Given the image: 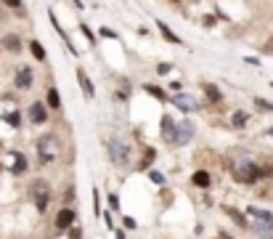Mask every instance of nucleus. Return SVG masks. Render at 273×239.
<instances>
[{"label": "nucleus", "instance_id": "22", "mask_svg": "<svg viewBox=\"0 0 273 239\" xmlns=\"http://www.w3.org/2000/svg\"><path fill=\"white\" fill-rule=\"evenodd\" d=\"M48 106H53V109H59V106H61V96H59L56 88L48 90Z\"/></svg>", "mask_w": 273, "mask_h": 239}, {"label": "nucleus", "instance_id": "14", "mask_svg": "<svg viewBox=\"0 0 273 239\" xmlns=\"http://www.w3.org/2000/svg\"><path fill=\"white\" fill-rule=\"evenodd\" d=\"M202 90H205V96H207L212 104H220V101H223V93L217 90V85H212V82H202Z\"/></svg>", "mask_w": 273, "mask_h": 239}, {"label": "nucleus", "instance_id": "11", "mask_svg": "<svg viewBox=\"0 0 273 239\" xmlns=\"http://www.w3.org/2000/svg\"><path fill=\"white\" fill-rule=\"evenodd\" d=\"M77 80H80V88H82L85 98H93V96H96V90H93V82H90V77L85 75V69H82V67H77Z\"/></svg>", "mask_w": 273, "mask_h": 239}, {"label": "nucleus", "instance_id": "3", "mask_svg": "<svg viewBox=\"0 0 273 239\" xmlns=\"http://www.w3.org/2000/svg\"><path fill=\"white\" fill-rule=\"evenodd\" d=\"M233 178H236L239 183H255L257 178H260V167H257L255 162H241L233 167Z\"/></svg>", "mask_w": 273, "mask_h": 239}, {"label": "nucleus", "instance_id": "39", "mask_svg": "<svg viewBox=\"0 0 273 239\" xmlns=\"http://www.w3.org/2000/svg\"><path fill=\"white\" fill-rule=\"evenodd\" d=\"M0 167H3V165H0Z\"/></svg>", "mask_w": 273, "mask_h": 239}, {"label": "nucleus", "instance_id": "36", "mask_svg": "<svg viewBox=\"0 0 273 239\" xmlns=\"http://www.w3.org/2000/svg\"><path fill=\"white\" fill-rule=\"evenodd\" d=\"M114 239H125V231H122V229H117V231H114Z\"/></svg>", "mask_w": 273, "mask_h": 239}, {"label": "nucleus", "instance_id": "26", "mask_svg": "<svg viewBox=\"0 0 273 239\" xmlns=\"http://www.w3.org/2000/svg\"><path fill=\"white\" fill-rule=\"evenodd\" d=\"M149 178L157 183V186H165V175H162L159 170H151V173H149Z\"/></svg>", "mask_w": 273, "mask_h": 239}, {"label": "nucleus", "instance_id": "31", "mask_svg": "<svg viewBox=\"0 0 273 239\" xmlns=\"http://www.w3.org/2000/svg\"><path fill=\"white\" fill-rule=\"evenodd\" d=\"M82 32H85V37H88V43H90V45H96V37H93V32H90L88 27H82Z\"/></svg>", "mask_w": 273, "mask_h": 239}, {"label": "nucleus", "instance_id": "10", "mask_svg": "<svg viewBox=\"0 0 273 239\" xmlns=\"http://www.w3.org/2000/svg\"><path fill=\"white\" fill-rule=\"evenodd\" d=\"M29 120H32L35 125H43V122L48 120V112H45V104L35 101L32 106H29Z\"/></svg>", "mask_w": 273, "mask_h": 239}, {"label": "nucleus", "instance_id": "32", "mask_svg": "<svg viewBox=\"0 0 273 239\" xmlns=\"http://www.w3.org/2000/svg\"><path fill=\"white\" fill-rule=\"evenodd\" d=\"M263 51H265V53H273V37H271V40L263 45Z\"/></svg>", "mask_w": 273, "mask_h": 239}, {"label": "nucleus", "instance_id": "29", "mask_svg": "<svg viewBox=\"0 0 273 239\" xmlns=\"http://www.w3.org/2000/svg\"><path fill=\"white\" fill-rule=\"evenodd\" d=\"M109 205H112V210L120 213V197H117V194H109Z\"/></svg>", "mask_w": 273, "mask_h": 239}, {"label": "nucleus", "instance_id": "28", "mask_svg": "<svg viewBox=\"0 0 273 239\" xmlns=\"http://www.w3.org/2000/svg\"><path fill=\"white\" fill-rule=\"evenodd\" d=\"M69 239H82V229L80 226H72V229H69Z\"/></svg>", "mask_w": 273, "mask_h": 239}, {"label": "nucleus", "instance_id": "33", "mask_svg": "<svg viewBox=\"0 0 273 239\" xmlns=\"http://www.w3.org/2000/svg\"><path fill=\"white\" fill-rule=\"evenodd\" d=\"M122 223H125V229H136V221H133V218H125Z\"/></svg>", "mask_w": 273, "mask_h": 239}, {"label": "nucleus", "instance_id": "35", "mask_svg": "<svg viewBox=\"0 0 273 239\" xmlns=\"http://www.w3.org/2000/svg\"><path fill=\"white\" fill-rule=\"evenodd\" d=\"M101 35H104V37H117V35L112 32V29H106V27H104V29H101Z\"/></svg>", "mask_w": 273, "mask_h": 239}, {"label": "nucleus", "instance_id": "30", "mask_svg": "<svg viewBox=\"0 0 273 239\" xmlns=\"http://www.w3.org/2000/svg\"><path fill=\"white\" fill-rule=\"evenodd\" d=\"M170 69H173V67H170V64H157V75H167Z\"/></svg>", "mask_w": 273, "mask_h": 239}, {"label": "nucleus", "instance_id": "7", "mask_svg": "<svg viewBox=\"0 0 273 239\" xmlns=\"http://www.w3.org/2000/svg\"><path fill=\"white\" fill-rule=\"evenodd\" d=\"M74 221H77V210H72V207H64V210L56 213V229H59V231L72 229Z\"/></svg>", "mask_w": 273, "mask_h": 239}, {"label": "nucleus", "instance_id": "5", "mask_svg": "<svg viewBox=\"0 0 273 239\" xmlns=\"http://www.w3.org/2000/svg\"><path fill=\"white\" fill-rule=\"evenodd\" d=\"M109 154H112V162L114 165H125V162H128V157H130V149L122 141H117V138H114V141H109Z\"/></svg>", "mask_w": 273, "mask_h": 239}, {"label": "nucleus", "instance_id": "20", "mask_svg": "<svg viewBox=\"0 0 273 239\" xmlns=\"http://www.w3.org/2000/svg\"><path fill=\"white\" fill-rule=\"evenodd\" d=\"M3 45H5V48H8V51H13V53H16V51H21V40H19L16 35H8V37H3Z\"/></svg>", "mask_w": 273, "mask_h": 239}, {"label": "nucleus", "instance_id": "13", "mask_svg": "<svg viewBox=\"0 0 273 239\" xmlns=\"http://www.w3.org/2000/svg\"><path fill=\"white\" fill-rule=\"evenodd\" d=\"M173 104H175L181 112H194V109H197V101H194L191 96H186V93H178V96L173 98Z\"/></svg>", "mask_w": 273, "mask_h": 239}, {"label": "nucleus", "instance_id": "27", "mask_svg": "<svg viewBox=\"0 0 273 239\" xmlns=\"http://www.w3.org/2000/svg\"><path fill=\"white\" fill-rule=\"evenodd\" d=\"M255 104L260 106V109H268V112H273V104H271V101H265V98H255Z\"/></svg>", "mask_w": 273, "mask_h": 239}, {"label": "nucleus", "instance_id": "9", "mask_svg": "<svg viewBox=\"0 0 273 239\" xmlns=\"http://www.w3.org/2000/svg\"><path fill=\"white\" fill-rule=\"evenodd\" d=\"M159 133L165 138L167 144L175 141V120L170 117V114H162V122H159Z\"/></svg>", "mask_w": 273, "mask_h": 239}, {"label": "nucleus", "instance_id": "8", "mask_svg": "<svg viewBox=\"0 0 273 239\" xmlns=\"http://www.w3.org/2000/svg\"><path fill=\"white\" fill-rule=\"evenodd\" d=\"M32 82H35V77H32V69H29V67H21L16 72V77H13V85H16L19 90H29V88H32Z\"/></svg>", "mask_w": 273, "mask_h": 239}, {"label": "nucleus", "instance_id": "2", "mask_svg": "<svg viewBox=\"0 0 273 239\" xmlns=\"http://www.w3.org/2000/svg\"><path fill=\"white\" fill-rule=\"evenodd\" d=\"M56 136H43V138H37V154H40V162L43 165H51L53 159H56Z\"/></svg>", "mask_w": 273, "mask_h": 239}, {"label": "nucleus", "instance_id": "15", "mask_svg": "<svg viewBox=\"0 0 273 239\" xmlns=\"http://www.w3.org/2000/svg\"><path fill=\"white\" fill-rule=\"evenodd\" d=\"M247 122H249V114L244 112V109H236L231 114V125L236 128V130H241V128H247Z\"/></svg>", "mask_w": 273, "mask_h": 239}, {"label": "nucleus", "instance_id": "16", "mask_svg": "<svg viewBox=\"0 0 273 239\" xmlns=\"http://www.w3.org/2000/svg\"><path fill=\"white\" fill-rule=\"evenodd\" d=\"M157 27H159V32L165 35V40H167V43H175V45H178V43H183L181 37H178V35H175L173 29H170V27H167V24H165V21H162V19L157 21Z\"/></svg>", "mask_w": 273, "mask_h": 239}, {"label": "nucleus", "instance_id": "38", "mask_svg": "<svg viewBox=\"0 0 273 239\" xmlns=\"http://www.w3.org/2000/svg\"><path fill=\"white\" fill-rule=\"evenodd\" d=\"M265 136H273V128H268V133H265Z\"/></svg>", "mask_w": 273, "mask_h": 239}, {"label": "nucleus", "instance_id": "34", "mask_svg": "<svg viewBox=\"0 0 273 239\" xmlns=\"http://www.w3.org/2000/svg\"><path fill=\"white\" fill-rule=\"evenodd\" d=\"M244 61H247V64H252V67H260V61H257V59H255V56H247V59H244Z\"/></svg>", "mask_w": 273, "mask_h": 239}, {"label": "nucleus", "instance_id": "4", "mask_svg": "<svg viewBox=\"0 0 273 239\" xmlns=\"http://www.w3.org/2000/svg\"><path fill=\"white\" fill-rule=\"evenodd\" d=\"M194 133H197V125H194L191 120L175 122V141H173V146H186L194 138Z\"/></svg>", "mask_w": 273, "mask_h": 239}, {"label": "nucleus", "instance_id": "19", "mask_svg": "<svg viewBox=\"0 0 273 239\" xmlns=\"http://www.w3.org/2000/svg\"><path fill=\"white\" fill-rule=\"evenodd\" d=\"M29 51H32V56H35L37 61H45V59H48V53H45V48L40 45V40H29Z\"/></svg>", "mask_w": 273, "mask_h": 239}, {"label": "nucleus", "instance_id": "1", "mask_svg": "<svg viewBox=\"0 0 273 239\" xmlns=\"http://www.w3.org/2000/svg\"><path fill=\"white\" fill-rule=\"evenodd\" d=\"M29 194H32V199H35L37 213H45V210H48V202H51V186H48V181L37 178L32 186H29Z\"/></svg>", "mask_w": 273, "mask_h": 239}, {"label": "nucleus", "instance_id": "24", "mask_svg": "<svg viewBox=\"0 0 273 239\" xmlns=\"http://www.w3.org/2000/svg\"><path fill=\"white\" fill-rule=\"evenodd\" d=\"M154 157H157V152H154V149H146V157L141 159V165H138V167H141V170H146V167L154 162Z\"/></svg>", "mask_w": 273, "mask_h": 239}, {"label": "nucleus", "instance_id": "37", "mask_svg": "<svg viewBox=\"0 0 273 239\" xmlns=\"http://www.w3.org/2000/svg\"><path fill=\"white\" fill-rule=\"evenodd\" d=\"M220 239H233V237H228V234H225V231H223V234H220Z\"/></svg>", "mask_w": 273, "mask_h": 239}, {"label": "nucleus", "instance_id": "18", "mask_svg": "<svg viewBox=\"0 0 273 239\" xmlns=\"http://www.w3.org/2000/svg\"><path fill=\"white\" fill-rule=\"evenodd\" d=\"M191 181H194V186L207 189V186H209V173H207V170H197V173L191 175Z\"/></svg>", "mask_w": 273, "mask_h": 239}, {"label": "nucleus", "instance_id": "25", "mask_svg": "<svg viewBox=\"0 0 273 239\" xmlns=\"http://www.w3.org/2000/svg\"><path fill=\"white\" fill-rule=\"evenodd\" d=\"M93 215H101V194H98V189H93Z\"/></svg>", "mask_w": 273, "mask_h": 239}, {"label": "nucleus", "instance_id": "17", "mask_svg": "<svg viewBox=\"0 0 273 239\" xmlns=\"http://www.w3.org/2000/svg\"><path fill=\"white\" fill-rule=\"evenodd\" d=\"M225 215H228V218L236 223V226H241V229H247V215H241L236 207H225Z\"/></svg>", "mask_w": 273, "mask_h": 239}, {"label": "nucleus", "instance_id": "21", "mask_svg": "<svg viewBox=\"0 0 273 239\" xmlns=\"http://www.w3.org/2000/svg\"><path fill=\"white\" fill-rule=\"evenodd\" d=\"M143 90H146V93H151L154 98H159V101H167V93L162 88H157V85H143Z\"/></svg>", "mask_w": 273, "mask_h": 239}, {"label": "nucleus", "instance_id": "12", "mask_svg": "<svg viewBox=\"0 0 273 239\" xmlns=\"http://www.w3.org/2000/svg\"><path fill=\"white\" fill-rule=\"evenodd\" d=\"M11 157H13V165L8 167V170H11L13 175H24V173H27V157H24L21 152H13Z\"/></svg>", "mask_w": 273, "mask_h": 239}, {"label": "nucleus", "instance_id": "6", "mask_svg": "<svg viewBox=\"0 0 273 239\" xmlns=\"http://www.w3.org/2000/svg\"><path fill=\"white\" fill-rule=\"evenodd\" d=\"M247 215L257 221V226H273V213H271V210H263V207L249 205V207H247Z\"/></svg>", "mask_w": 273, "mask_h": 239}, {"label": "nucleus", "instance_id": "23", "mask_svg": "<svg viewBox=\"0 0 273 239\" xmlns=\"http://www.w3.org/2000/svg\"><path fill=\"white\" fill-rule=\"evenodd\" d=\"M3 120L8 122L11 128H19V125H21V114H19V112H8V114H5Z\"/></svg>", "mask_w": 273, "mask_h": 239}]
</instances>
